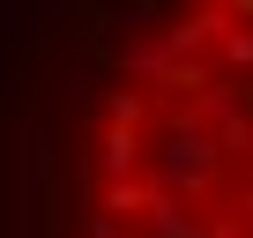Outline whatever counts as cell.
<instances>
[{"mask_svg": "<svg viewBox=\"0 0 253 238\" xmlns=\"http://www.w3.org/2000/svg\"><path fill=\"white\" fill-rule=\"evenodd\" d=\"M38 238H253V0L82 8L30 82Z\"/></svg>", "mask_w": 253, "mask_h": 238, "instance_id": "6da1fadb", "label": "cell"}]
</instances>
